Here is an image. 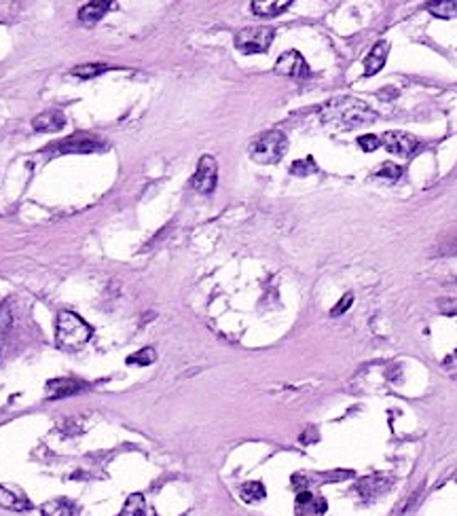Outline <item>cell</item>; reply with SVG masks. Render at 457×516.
Returning <instances> with one entry per match:
<instances>
[{
	"mask_svg": "<svg viewBox=\"0 0 457 516\" xmlns=\"http://www.w3.org/2000/svg\"><path fill=\"white\" fill-rule=\"evenodd\" d=\"M91 338V326L73 312H62L55 322V341L57 347L66 352L81 350Z\"/></svg>",
	"mask_w": 457,
	"mask_h": 516,
	"instance_id": "cell-2",
	"label": "cell"
},
{
	"mask_svg": "<svg viewBox=\"0 0 457 516\" xmlns=\"http://www.w3.org/2000/svg\"><path fill=\"white\" fill-rule=\"evenodd\" d=\"M123 516H155V510L147 504L142 493H131L121 510Z\"/></svg>",
	"mask_w": 457,
	"mask_h": 516,
	"instance_id": "cell-16",
	"label": "cell"
},
{
	"mask_svg": "<svg viewBox=\"0 0 457 516\" xmlns=\"http://www.w3.org/2000/svg\"><path fill=\"white\" fill-rule=\"evenodd\" d=\"M275 75L279 77H290V79H307L309 77V64L305 61V57L299 51H286L277 57L275 61Z\"/></svg>",
	"mask_w": 457,
	"mask_h": 516,
	"instance_id": "cell-6",
	"label": "cell"
},
{
	"mask_svg": "<svg viewBox=\"0 0 457 516\" xmlns=\"http://www.w3.org/2000/svg\"><path fill=\"white\" fill-rule=\"evenodd\" d=\"M104 70H106V66L104 64H81V66L73 68V75L79 79H93V77L102 75Z\"/></svg>",
	"mask_w": 457,
	"mask_h": 516,
	"instance_id": "cell-21",
	"label": "cell"
},
{
	"mask_svg": "<svg viewBox=\"0 0 457 516\" xmlns=\"http://www.w3.org/2000/svg\"><path fill=\"white\" fill-rule=\"evenodd\" d=\"M57 149L59 153H93L102 149V142H97L89 133H75V135H70L68 140L59 142Z\"/></svg>",
	"mask_w": 457,
	"mask_h": 516,
	"instance_id": "cell-8",
	"label": "cell"
},
{
	"mask_svg": "<svg viewBox=\"0 0 457 516\" xmlns=\"http://www.w3.org/2000/svg\"><path fill=\"white\" fill-rule=\"evenodd\" d=\"M265 495H267V491H265L261 480H250V483H245L239 489V497L243 504H261L265 499Z\"/></svg>",
	"mask_w": 457,
	"mask_h": 516,
	"instance_id": "cell-19",
	"label": "cell"
},
{
	"mask_svg": "<svg viewBox=\"0 0 457 516\" xmlns=\"http://www.w3.org/2000/svg\"><path fill=\"white\" fill-rule=\"evenodd\" d=\"M292 5V0H254L252 11L261 17H275L284 13Z\"/></svg>",
	"mask_w": 457,
	"mask_h": 516,
	"instance_id": "cell-15",
	"label": "cell"
},
{
	"mask_svg": "<svg viewBox=\"0 0 457 516\" xmlns=\"http://www.w3.org/2000/svg\"><path fill=\"white\" fill-rule=\"evenodd\" d=\"M400 176H402V169H400L398 165H394V163H383V165H381V169L377 171V178L390 180V182L398 180Z\"/></svg>",
	"mask_w": 457,
	"mask_h": 516,
	"instance_id": "cell-24",
	"label": "cell"
},
{
	"mask_svg": "<svg viewBox=\"0 0 457 516\" xmlns=\"http://www.w3.org/2000/svg\"><path fill=\"white\" fill-rule=\"evenodd\" d=\"M292 487L297 491H305L307 489V476L305 474H295L292 476Z\"/></svg>",
	"mask_w": 457,
	"mask_h": 516,
	"instance_id": "cell-29",
	"label": "cell"
},
{
	"mask_svg": "<svg viewBox=\"0 0 457 516\" xmlns=\"http://www.w3.org/2000/svg\"><path fill=\"white\" fill-rule=\"evenodd\" d=\"M388 53H390V43L379 41V43L371 49V53L366 55V59H364V75H366V77L377 75V73L381 70V68L385 66Z\"/></svg>",
	"mask_w": 457,
	"mask_h": 516,
	"instance_id": "cell-11",
	"label": "cell"
},
{
	"mask_svg": "<svg viewBox=\"0 0 457 516\" xmlns=\"http://www.w3.org/2000/svg\"><path fill=\"white\" fill-rule=\"evenodd\" d=\"M383 146L388 149L392 155H398V157H409L417 151V140L411 135V133H404V131H388L383 133L381 137Z\"/></svg>",
	"mask_w": 457,
	"mask_h": 516,
	"instance_id": "cell-7",
	"label": "cell"
},
{
	"mask_svg": "<svg viewBox=\"0 0 457 516\" xmlns=\"http://www.w3.org/2000/svg\"><path fill=\"white\" fill-rule=\"evenodd\" d=\"M275 39V30L269 26L243 28L235 37V47L241 53H265Z\"/></svg>",
	"mask_w": 457,
	"mask_h": 516,
	"instance_id": "cell-4",
	"label": "cell"
},
{
	"mask_svg": "<svg viewBox=\"0 0 457 516\" xmlns=\"http://www.w3.org/2000/svg\"><path fill=\"white\" fill-rule=\"evenodd\" d=\"M428 13L440 19H453L457 17V0H430L426 5Z\"/></svg>",
	"mask_w": 457,
	"mask_h": 516,
	"instance_id": "cell-18",
	"label": "cell"
},
{
	"mask_svg": "<svg viewBox=\"0 0 457 516\" xmlns=\"http://www.w3.org/2000/svg\"><path fill=\"white\" fill-rule=\"evenodd\" d=\"M290 171H292L295 176H309V174H313V171H318V165H315V161L311 157H307L305 161L303 159L295 161L292 167H290Z\"/></svg>",
	"mask_w": 457,
	"mask_h": 516,
	"instance_id": "cell-22",
	"label": "cell"
},
{
	"mask_svg": "<svg viewBox=\"0 0 457 516\" xmlns=\"http://www.w3.org/2000/svg\"><path fill=\"white\" fill-rule=\"evenodd\" d=\"M0 504H3L5 508H9V510H28L30 508V501H28L26 493L21 489H13L9 485L0 487Z\"/></svg>",
	"mask_w": 457,
	"mask_h": 516,
	"instance_id": "cell-14",
	"label": "cell"
},
{
	"mask_svg": "<svg viewBox=\"0 0 457 516\" xmlns=\"http://www.w3.org/2000/svg\"><path fill=\"white\" fill-rule=\"evenodd\" d=\"M85 385L81 381L75 379H66V376H59V379H51L47 383V396L49 398H66V396H75L79 392H83Z\"/></svg>",
	"mask_w": 457,
	"mask_h": 516,
	"instance_id": "cell-12",
	"label": "cell"
},
{
	"mask_svg": "<svg viewBox=\"0 0 457 516\" xmlns=\"http://www.w3.org/2000/svg\"><path fill=\"white\" fill-rule=\"evenodd\" d=\"M320 119L324 123L337 125L341 129H358V127L375 123L377 115H375V111L369 104H364L362 99H356V97H337V99L326 102V104L322 106Z\"/></svg>",
	"mask_w": 457,
	"mask_h": 516,
	"instance_id": "cell-1",
	"label": "cell"
},
{
	"mask_svg": "<svg viewBox=\"0 0 457 516\" xmlns=\"http://www.w3.org/2000/svg\"><path fill=\"white\" fill-rule=\"evenodd\" d=\"M438 309H440V314H445V316H457V298H445V300H440Z\"/></svg>",
	"mask_w": 457,
	"mask_h": 516,
	"instance_id": "cell-26",
	"label": "cell"
},
{
	"mask_svg": "<svg viewBox=\"0 0 457 516\" xmlns=\"http://www.w3.org/2000/svg\"><path fill=\"white\" fill-rule=\"evenodd\" d=\"M193 189L203 193V195H209L214 189H216V182H218V163L214 157L209 155H203L199 161H197V169H195V176H193Z\"/></svg>",
	"mask_w": 457,
	"mask_h": 516,
	"instance_id": "cell-5",
	"label": "cell"
},
{
	"mask_svg": "<svg viewBox=\"0 0 457 516\" xmlns=\"http://www.w3.org/2000/svg\"><path fill=\"white\" fill-rule=\"evenodd\" d=\"M288 151V137L282 131H265L261 135H257L254 140L248 146V155L252 161L261 163V165H273L279 159L284 157V153Z\"/></svg>",
	"mask_w": 457,
	"mask_h": 516,
	"instance_id": "cell-3",
	"label": "cell"
},
{
	"mask_svg": "<svg viewBox=\"0 0 457 516\" xmlns=\"http://www.w3.org/2000/svg\"><path fill=\"white\" fill-rule=\"evenodd\" d=\"M32 125L37 131H59V129H64L66 119L59 111H49V113L39 115L32 121Z\"/></svg>",
	"mask_w": 457,
	"mask_h": 516,
	"instance_id": "cell-17",
	"label": "cell"
},
{
	"mask_svg": "<svg viewBox=\"0 0 457 516\" xmlns=\"http://www.w3.org/2000/svg\"><path fill=\"white\" fill-rule=\"evenodd\" d=\"M11 322H13V318H11V305L5 303V305H3V330H5V332L11 328Z\"/></svg>",
	"mask_w": 457,
	"mask_h": 516,
	"instance_id": "cell-28",
	"label": "cell"
},
{
	"mask_svg": "<svg viewBox=\"0 0 457 516\" xmlns=\"http://www.w3.org/2000/svg\"><path fill=\"white\" fill-rule=\"evenodd\" d=\"M390 485H392V480L385 478V476H379V474L366 476L358 483V493L364 501H371V499H377L379 495H383L390 489Z\"/></svg>",
	"mask_w": 457,
	"mask_h": 516,
	"instance_id": "cell-9",
	"label": "cell"
},
{
	"mask_svg": "<svg viewBox=\"0 0 457 516\" xmlns=\"http://www.w3.org/2000/svg\"><path fill=\"white\" fill-rule=\"evenodd\" d=\"M358 144H360L362 151L373 153V151H377L383 142H381V137H377V135H360V137H358Z\"/></svg>",
	"mask_w": 457,
	"mask_h": 516,
	"instance_id": "cell-25",
	"label": "cell"
},
{
	"mask_svg": "<svg viewBox=\"0 0 457 516\" xmlns=\"http://www.w3.org/2000/svg\"><path fill=\"white\" fill-rule=\"evenodd\" d=\"M113 7V0H89L85 7L79 9V19L85 23H95L106 15Z\"/></svg>",
	"mask_w": 457,
	"mask_h": 516,
	"instance_id": "cell-13",
	"label": "cell"
},
{
	"mask_svg": "<svg viewBox=\"0 0 457 516\" xmlns=\"http://www.w3.org/2000/svg\"><path fill=\"white\" fill-rule=\"evenodd\" d=\"M326 499L315 495L311 491H299L297 501H295V512L297 514H324L326 512Z\"/></svg>",
	"mask_w": 457,
	"mask_h": 516,
	"instance_id": "cell-10",
	"label": "cell"
},
{
	"mask_svg": "<svg viewBox=\"0 0 457 516\" xmlns=\"http://www.w3.org/2000/svg\"><path fill=\"white\" fill-rule=\"evenodd\" d=\"M155 358H157L155 350H153V347H144L142 352H136L133 356H129V358H127V364L149 366V364H153V362H155Z\"/></svg>",
	"mask_w": 457,
	"mask_h": 516,
	"instance_id": "cell-23",
	"label": "cell"
},
{
	"mask_svg": "<svg viewBox=\"0 0 457 516\" xmlns=\"http://www.w3.org/2000/svg\"><path fill=\"white\" fill-rule=\"evenodd\" d=\"M43 512L49 514V516H68V514H77L79 510H77V506H75L73 501H68V499H55V501H49V504L45 506Z\"/></svg>",
	"mask_w": 457,
	"mask_h": 516,
	"instance_id": "cell-20",
	"label": "cell"
},
{
	"mask_svg": "<svg viewBox=\"0 0 457 516\" xmlns=\"http://www.w3.org/2000/svg\"><path fill=\"white\" fill-rule=\"evenodd\" d=\"M351 300H354V294H345L343 298H341V303L337 305V307H333V316H341V314H345L347 309L351 307Z\"/></svg>",
	"mask_w": 457,
	"mask_h": 516,
	"instance_id": "cell-27",
	"label": "cell"
}]
</instances>
